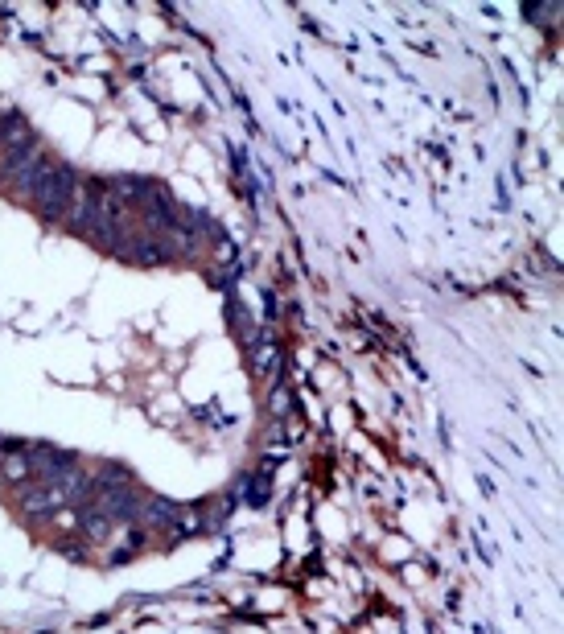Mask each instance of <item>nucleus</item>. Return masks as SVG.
Segmentation results:
<instances>
[{
	"mask_svg": "<svg viewBox=\"0 0 564 634\" xmlns=\"http://www.w3.org/2000/svg\"><path fill=\"white\" fill-rule=\"evenodd\" d=\"M74 194H79V170H74V165H66V161H54L50 178H45L42 190L34 194L37 215H42L45 223H63V219L71 215Z\"/></svg>",
	"mask_w": 564,
	"mask_h": 634,
	"instance_id": "obj_1",
	"label": "nucleus"
},
{
	"mask_svg": "<svg viewBox=\"0 0 564 634\" xmlns=\"http://www.w3.org/2000/svg\"><path fill=\"white\" fill-rule=\"evenodd\" d=\"M99 511L112 523H132V519H141L144 499L136 491H128V486H116V491H99Z\"/></svg>",
	"mask_w": 564,
	"mask_h": 634,
	"instance_id": "obj_2",
	"label": "nucleus"
},
{
	"mask_svg": "<svg viewBox=\"0 0 564 634\" xmlns=\"http://www.w3.org/2000/svg\"><path fill=\"white\" fill-rule=\"evenodd\" d=\"M50 170H54V161H50V157L37 149L34 157H29V161L9 178V190H13V194H21V198H34L37 190H42V181L50 178Z\"/></svg>",
	"mask_w": 564,
	"mask_h": 634,
	"instance_id": "obj_3",
	"label": "nucleus"
},
{
	"mask_svg": "<svg viewBox=\"0 0 564 634\" xmlns=\"http://www.w3.org/2000/svg\"><path fill=\"white\" fill-rule=\"evenodd\" d=\"M66 502L58 499L54 486L45 483H34V486H21V511H25L29 519H50L54 511H63Z\"/></svg>",
	"mask_w": 564,
	"mask_h": 634,
	"instance_id": "obj_4",
	"label": "nucleus"
},
{
	"mask_svg": "<svg viewBox=\"0 0 564 634\" xmlns=\"http://www.w3.org/2000/svg\"><path fill=\"white\" fill-rule=\"evenodd\" d=\"M149 186H152V181H149V178H141V173H116V178L108 181L112 198H120V202H124V206L141 202V198L149 194Z\"/></svg>",
	"mask_w": 564,
	"mask_h": 634,
	"instance_id": "obj_5",
	"label": "nucleus"
},
{
	"mask_svg": "<svg viewBox=\"0 0 564 634\" xmlns=\"http://www.w3.org/2000/svg\"><path fill=\"white\" fill-rule=\"evenodd\" d=\"M178 502H173V499H149V502H144V511H141V515L144 519H149V523L152 527H170L173 523V519H178Z\"/></svg>",
	"mask_w": 564,
	"mask_h": 634,
	"instance_id": "obj_6",
	"label": "nucleus"
},
{
	"mask_svg": "<svg viewBox=\"0 0 564 634\" xmlns=\"http://www.w3.org/2000/svg\"><path fill=\"white\" fill-rule=\"evenodd\" d=\"M0 470H5V478H9V483L25 486V483H29V473H34V465H29V457H25V454H5Z\"/></svg>",
	"mask_w": 564,
	"mask_h": 634,
	"instance_id": "obj_7",
	"label": "nucleus"
},
{
	"mask_svg": "<svg viewBox=\"0 0 564 634\" xmlns=\"http://www.w3.org/2000/svg\"><path fill=\"white\" fill-rule=\"evenodd\" d=\"M79 523H83V532H87L91 540H108L112 536V519L103 515V511H83Z\"/></svg>",
	"mask_w": 564,
	"mask_h": 634,
	"instance_id": "obj_8",
	"label": "nucleus"
},
{
	"mask_svg": "<svg viewBox=\"0 0 564 634\" xmlns=\"http://www.w3.org/2000/svg\"><path fill=\"white\" fill-rule=\"evenodd\" d=\"M285 408H288V395L285 392H272V412H280V416H285Z\"/></svg>",
	"mask_w": 564,
	"mask_h": 634,
	"instance_id": "obj_9",
	"label": "nucleus"
}]
</instances>
